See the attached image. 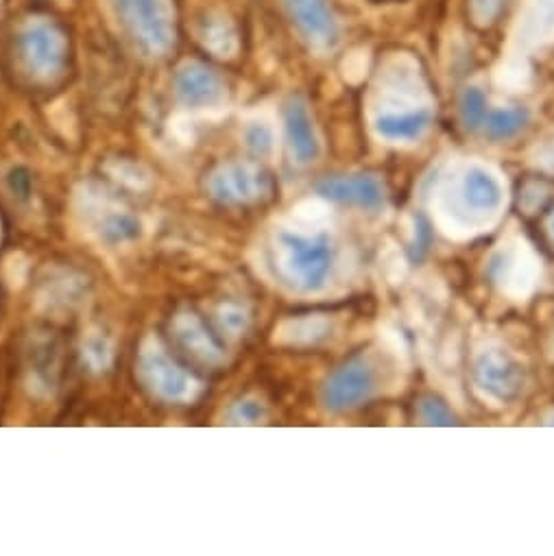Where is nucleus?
<instances>
[{
    "mask_svg": "<svg viewBox=\"0 0 554 556\" xmlns=\"http://www.w3.org/2000/svg\"><path fill=\"white\" fill-rule=\"evenodd\" d=\"M471 371L476 389L498 404L515 400L521 391L524 376L519 363L498 345L482 348L474 358Z\"/></svg>",
    "mask_w": 554,
    "mask_h": 556,
    "instance_id": "5",
    "label": "nucleus"
},
{
    "mask_svg": "<svg viewBox=\"0 0 554 556\" xmlns=\"http://www.w3.org/2000/svg\"><path fill=\"white\" fill-rule=\"evenodd\" d=\"M244 142L249 147L251 153H255L257 157H266L273 153L275 147V136L268 123L264 121H253L249 123L247 131H244Z\"/></svg>",
    "mask_w": 554,
    "mask_h": 556,
    "instance_id": "23",
    "label": "nucleus"
},
{
    "mask_svg": "<svg viewBox=\"0 0 554 556\" xmlns=\"http://www.w3.org/2000/svg\"><path fill=\"white\" fill-rule=\"evenodd\" d=\"M84 280L81 277H75L73 273L60 275L58 280L47 285L45 298H49L51 304H62V306H73L79 302V295L84 293Z\"/></svg>",
    "mask_w": 554,
    "mask_h": 556,
    "instance_id": "20",
    "label": "nucleus"
},
{
    "mask_svg": "<svg viewBox=\"0 0 554 556\" xmlns=\"http://www.w3.org/2000/svg\"><path fill=\"white\" fill-rule=\"evenodd\" d=\"M458 110H461V121L469 131L482 129L489 110H487V99L478 88H467L463 92Z\"/></svg>",
    "mask_w": 554,
    "mask_h": 556,
    "instance_id": "21",
    "label": "nucleus"
},
{
    "mask_svg": "<svg viewBox=\"0 0 554 556\" xmlns=\"http://www.w3.org/2000/svg\"><path fill=\"white\" fill-rule=\"evenodd\" d=\"M25 58L36 77L51 79L64 64V42L49 27H32L25 36Z\"/></svg>",
    "mask_w": 554,
    "mask_h": 556,
    "instance_id": "12",
    "label": "nucleus"
},
{
    "mask_svg": "<svg viewBox=\"0 0 554 556\" xmlns=\"http://www.w3.org/2000/svg\"><path fill=\"white\" fill-rule=\"evenodd\" d=\"M332 332V324L324 315L291 317L277 324L273 341L282 348H315Z\"/></svg>",
    "mask_w": 554,
    "mask_h": 556,
    "instance_id": "15",
    "label": "nucleus"
},
{
    "mask_svg": "<svg viewBox=\"0 0 554 556\" xmlns=\"http://www.w3.org/2000/svg\"><path fill=\"white\" fill-rule=\"evenodd\" d=\"M138 378L151 395L166 404H190L201 395V382L153 337L138 352Z\"/></svg>",
    "mask_w": 554,
    "mask_h": 556,
    "instance_id": "4",
    "label": "nucleus"
},
{
    "mask_svg": "<svg viewBox=\"0 0 554 556\" xmlns=\"http://www.w3.org/2000/svg\"><path fill=\"white\" fill-rule=\"evenodd\" d=\"M545 424H547V426H554V413H552V415H547V417H545Z\"/></svg>",
    "mask_w": 554,
    "mask_h": 556,
    "instance_id": "30",
    "label": "nucleus"
},
{
    "mask_svg": "<svg viewBox=\"0 0 554 556\" xmlns=\"http://www.w3.org/2000/svg\"><path fill=\"white\" fill-rule=\"evenodd\" d=\"M285 127L291 155L298 164H311L319 155V140L311 112L302 99H291L285 108Z\"/></svg>",
    "mask_w": 554,
    "mask_h": 556,
    "instance_id": "13",
    "label": "nucleus"
},
{
    "mask_svg": "<svg viewBox=\"0 0 554 556\" xmlns=\"http://www.w3.org/2000/svg\"><path fill=\"white\" fill-rule=\"evenodd\" d=\"M432 114L426 108H415V110H389L382 112L376 118V131L380 138L391 140V142H411L421 138V134L430 127Z\"/></svg>",
    "mask_w": 554,
    "mask_h": 556,
    "instance_id": "16",
    "label": "nucleus"
},
{
    "mask_svg": "<svg viewBox=\"0 0 554 556\" xmlns=\"http://www.w3.org/2000/svg\"><path fill=\"white\" fill-rule=\"evenodd\" d=\"M264 417L266 413L262 402L251 397L236 402L229 410V424H236V426H255V424H262Z\"/></svg>",
    "mask_w": 554,
    "mask_h": 556,
    "instance_id": "24",
    "label": "nucleus"
},
{
    "mask_svg": "<svg viewBox=\"0 0 554 556\" xmlns=\"http://www.w3.org/2000/svg\"><path fill=\"white\" fill-rule=\"evenodd\" d=\"M84 361L92 371H108L114 363V348L105 337L92 334L84 343Z\"/></svg>",
    "mask_w": 554,
    "mask_h": 556,
    "instance_id": "22",
    "label": "nucleus"
},
{
    "mask_svg": "<svg viewBox=\"0 0 554 556\" xmlns=\"http://www.w3.org/2000/svg\"><path fill=\"white\" fill-rule=\"evenodd\" d=\"M207 192L221 205H251L270 194V179L253 164H225L207 177Z\"/></svg>",
    "mask_w": 554,
    "mask_h": 556,
    "instance_id": "6",
    "label": "nucleus"
},
{
    "mask_svg": "<svg viewBox=\"0 0 554 556\" xmlns=\"http://www.w3.org/2000/svg\"><path fill=\"white\" fill-rule=\"evenodd\" d=\"M177 345L205 367H218L225 363V348L207 330L203 319L194 313H179L171 324Z\"/></svg>",
    "mask_w": 554,
    "mask_h": 556,
    "instance_id": "9",
    "label": "nucleus"
},
{
    "mask_svg": "<svg viewBox=\"0 0 554 556\" xmlns=\"http://www.w3.org/2000/svg\"><path fill=\"white\" fill-rule=\"evenodd\" d=\"M537 164H539L543 170H547V173H552V175H554V144L543 147V149L539 151V155H537Z\"/></svg>",
    "mask_w": 554,
    "mask_h": 556,
    "instance_id": "28",
    "label": "nucleus"
},
{
    "mask_svg": "<svg viewBox=\"0 0 554 556\" xmlns=\"http://www.w3.org/2000/svg\"><path fill=\"white\" fill-rule=\"evenodd\" d=\"M287 5L309 42L319 49H328L337 42V23L326 0H287Z\"/></svg>",
    "mask_w": 554,
    "mask_h": 556,
    "instance_id": "11",
    "label": "nucleus"
},
{
    "mask_svg": "<svg viewBox=\"0 0 554 556\" xmlns=\"http://www.w3.org/2000/svg\"><path fill=\"white\" fill-rule=\"evenodd\" d=\"M293 218L300 227H319L328 218V205L322 199H306L293 207Z\"/></svg>",
    "mask_w": 554,
    "mask_h": 556,
    "instance_id": "25",
    "label": "nucleus"
},
{
    "mask_svg": "<svg viewBox=\"0 0 554 556\" xmlns=\"http://www.w3.org/2000/svg\"><path fill=\"white\" fill-rule=\"evenodd\" d=\"M491 270L493 280L500 285L506 298L526 300L537 287L541 266L530 247L517 240L513 247H504V251H500Z\"/></svg>",
    "mask_w": 554,
    "mask_h": 556,
    "instance_id": "8",
    "label": "nucleus"
},
{
    "mask_svg": "<svg viewBox=\"0 0 554 556\" xmlns=\"http://www.w3.org/2000/svg\"><path fill=\"white\" fill-rule=\"evenodd\" d=\"M34 365H32V382L36 389H47L51 391L58 382V367H60V356L58 348L53 343H42L38 352H34Z\"/></svg>",
    "mask_w": 554,
    "mask_h": 556,
    "instance_id": "18",
    "label": "nucleus"
},
{
    "mask_svg": "<svg viewBox=\"0 0 554 556\" xmlns=\"http://www.w3.org/2000/svg\"><path fill=\"white\" fill-rule=\"evenodd\" d=\"M502 8V0H469L467 14L476 27H489L498 21Z\"/></svg>",
    "mask_w": 554,
    "mask_h": 556,
    "instance_id": "27",
    "label": "nucleus"
},
{
    "mask_svg": "<svg viewBox=\"0 0 554 556\" xmlns=\"http://www.w3.org/2000/svg\"><path fill=\"white\" fill-rule=\"evenodd\" d=\"M273 260L285 285L300 293H317L330 280L335 247L324 231L277 229Z\"/></svg>",
    "mask_w": 554,
    "mask_h": 556,
    "instance_id": "2",
    "label": "nucleus"
},
{
    "mask_svg": "<svg viewBox=\"0 0 554 556\" xmlns=\"http://www.w3.org/2000/svg\"><path fill=\"white\" fill-rule=\"evenodd\" d=\"M419 415H421V421L426 426H441V428H448V426H454L456 419L454 415L450 413V408L435 400V397H424L421 404H419Z\"/></svg>",
    "mask_w": 554,
    "mask_h": 556,
    "instance_id": "26",
    "label": "nucleus"
},
{
    "mask_svg": "<svg viewBox=\"0 0 554 556\" xmlns=\"http://www.w3.org/2000/svg\"><path fill=\"white\" fill-rule=\"evenodd\" d=\"M322 199L337 203H350L365 210H378L385 203V190L380 181L372 175H350V177H328L317 184Z\"/></svg>",
    "mask_w": 554,
    "mask_h": 556,
    "instance_id": "10",
    "label": "nucleus"
},
{
    "mask_svg": "<svg viewBox=\"0 0 554 556\" xmlns=\"http://www.w3.org/2000/svg\"><path fill=\"white\" fill-rule=\"evenodd\" d=\"M376 389V374L365 358H354L339 367L324 387V406L332 413H343L361 406Z\"/></svg>",
    "mask_w": 554,
    "mask_h": 556,
    "instance_id": "7",
    "label": "nucleus"
},
{
    "mask_svg": "<svg viewBox=\"0 0 554 556\" xmlns=\"http://www.w3.org/2000/svg\"><path fill=\"white\" fill-rule=\"evenodd\" d=\"M547 233H550V238L554 240V212H552L550 218H547Z\"/></svg>",
    "mask_w": 554,
    "mask_h": 556,
    "instance_id": "29",
    "label": "nucleus"
},
{
    "mask_svg": "<svg viewBox=\"0 0 554 556\" xmlns=\"http://www.w3.org/2000/svg\"><path fill=\"white\" fill-rule=\"evenodd\" d=\"M528 123V114L521 108H506V110H489L484 118V134L491 140H508L517 136Z\"/></svg>",
    "mask_w": 554,
    "mask_h": 556,
    "instance_id": "17",
    "label": "nucleus"
},
{
    "mask_svg": "<svg viewBox=\"0 0 554 556\" xmlns=\"http://www.w3.org/2000/svg\"><path fill=\"white\" fill-rule=\"evenodd\" d=\"M175 88L177 97L190 108H212L223 99V86L218 77L199 64L184 66L177 75Z\"/></svg>",
    "mask_w": 554,
    "mask_h": 556,
    "instance_id": "14",
    "label": "nucleus"
},
{
    "mask_svg": "<svg viewBox=\"0 0 554 556\" xmlns=\"http://www.w3.org/2000/svg\"><path fill=\"white\" fill-rule=\"evenodd\" d=\"M249 313L244 306L236 304V302H225L218 306L216 311V324L218 330L227 337V339H240L247 330H249Z\"/></svg>",
    "mask_w": 554,
    "mask_h": 556,
    "instance_id": "19",
    "label": "nucleus"
},
{
    "mask_svg": "<svg viewBox=\"0 0 554 556\" xmlns=\"http://www.w3.org/2000/svg\"><path fill=\"white\" fill-rule=\"evenodd\" d=\"M504 205V186L480 164L467 166L435 199L437 223L448 236H471L495 223Z\"/></svg>",
    "mask_w": 554,
    "mask_h": 556,
    "instance_id": "1",
    "label": "nucleus"
},
{
    "mask_svg": "<svg viewBox=\"0 0 554 556\" xmlns=\"http://www.w3.org/2000/svg\"><path fill=\"white\" fill-rule=\"evenodd\" d=\"M75 214L95 238L110 247L127 244L142 231L140 218L99 184H84L77 190Z\"/></svg>",
    "mask_w": 554,
    "mask_h": 556,
    "instance_id": "3",
    "label": "nucleus"
}]
</instances>
